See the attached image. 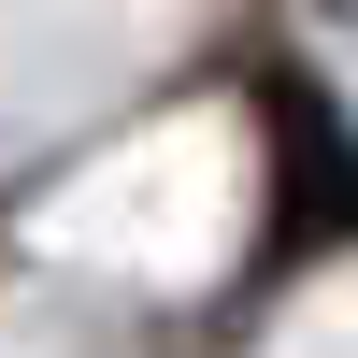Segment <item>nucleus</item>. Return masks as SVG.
I'll list each match as a JSON object with an SVG mask.
<instances>
[{
    "instance_id": "f257e3e1",
    "label": "nucleus",
    "mask_w": 358,
    "mask_h": 358,
    "mask_svg": "<svg viewBox=\"0 0 358 358\" xmlns=\"http://www.w3.org/2000/svg\"><path fill=\"white\" fill-rule=\"evenodd\" d=\"M330 115H301V101H287V215H358V172L330 158Z\"/></svg>"
}]
</instances>
